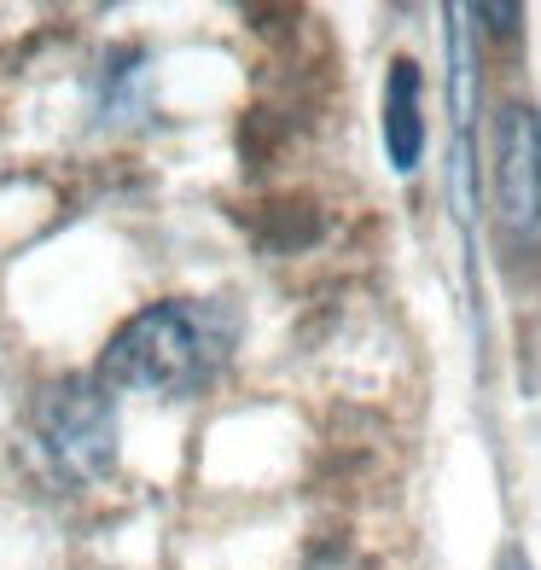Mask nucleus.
<instances>
[{"mask_svg": "<svg viewBox=\"0 0 541 570\" xmlns=\"http://www.w3.org/2000/svg\"><path fill=\"white\" fill-rule=\"evenodd\" d=\"M384 146H391V164L402 175L420 169L425 117H420V65L414 59H396L391 65V88H384Z\"/></svg>", "mask_w": 541, "mask_h": 570, "instance_id": "obj_4", "label": "nucleus"}, {"mask_svg": "<svg viewBox=\"0 0 541 570\" xmlns=\"http://www.w3.org/2000/svg\"><path fill=\"white\" fill-rule=\"evenodd\" d=\"M239 344V315L216 297H164L128 315L106 355H99V384L106 391H135V396H198L227 355Z\"/></svg>", "mask_w": 541, "mask_h": 570, "instance_id": "obj_1", "label": "nucleus"}, {"mask_svg": "<svg viewBox=\"0 0 541 570\" xmlns=\"http://www.w3.org/2000/svg\"><path fill=\"white\" fill-rule=\"evenodd\" d=\"M36 449L47 460V472L59 483H94L111 472L117 460V413L106 384L94 379H65L36 402Z\"/></svg>", "mask_w": 541, "mask_h": 570, "instance_id": "obj_2", "label": "nucleus"}, {"mask_svg": "<svg viewBox=\"0 0 541 570\" xmlns=\"http://www.w3.org/2000/svg\"><path fill=\"white\" fill-rule=\"evenodd\" d=\"M495 204L519 245L541 239V122L530 106H506L495 122Z\"/></svg>", "mask_w": 541, "mask_h": 570, "instance_id": "obj_3", "label": "nucleus"}]
</instances>
